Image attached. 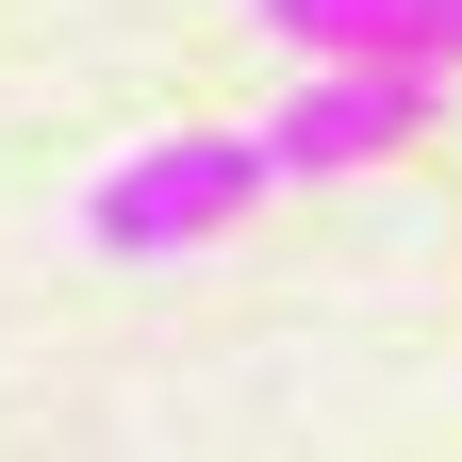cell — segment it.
<instances>
[{
  "instance_id": "3",
  "label": "cell",
  "mask_w": 462,
  "mask_h": 462,
  "mask_svg": "<svg viewBox=\"0 0 462 462\" xmlns=\"http://www.w3.org/2000/svg\"><path fill=\"white\" fill-rule=\"evenodd\" d=\"M298 67H462V0H248Z\"/></svg>"
},
{
  "instance_id": "2",
  "label": "cell",
  "mask_w": 462,
  "mask_h": 462,
  "mask_svg": "<svg viewBox=\"0 0 462 462\" xmlns=\"http://www.w3.org/2000/svg\"><path fill=\"white\" fill-rule=\"evenodd\" d=\"M430 99H446L430 67H298L248 149H264V182H346V165H396V149H413Z\"/></svg>"
},
{
  "instance_id": "1",
  "label": "cell",
  "mask_w": 462,
  "mask_h": 462,
  "mask_svg": "<svg viewBox=\"0 0 462 462\" xmlns=\"http://www.w3.org/2000/svg\"><path fill=\"white\" fill-rule=\"evenodd\" d=\"M248 199H264V149H248V133H149V149L99 165L83 248H99V264H182V248H215Z\"/></svg>"
}]
</instances>
